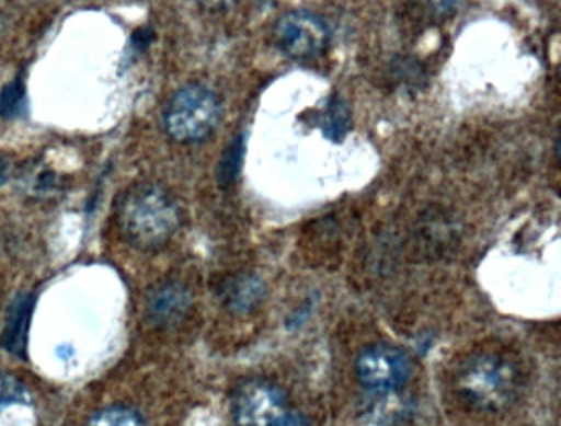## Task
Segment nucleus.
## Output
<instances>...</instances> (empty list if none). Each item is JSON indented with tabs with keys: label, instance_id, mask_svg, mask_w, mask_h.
I'll return each instance as SVG.
<instances>
[{
	"label": "nucleus",
	"instance_id": "nucleus-1",
	"mask_svg": "<svg viewBox=\"0 0 561 426\" xmlns=\"http://www.w3.org/2000/svg\"><path fill=\"white\" fill-rule=\"evenodd\" d=\"M117 226L123 238L137 251H159L182 224L175 198L156 183L130 186L116 208Z\"/></svg>",
	"mask_w": 561,
	"mask_h": 426
},
{
	"label": "nucleus",
	"instance_id": "nucleus-2",
	"mask_svg": "<svg viewBox=\"0 0 561 426\" xmlns=\"http://www.w3.org/2000/svg\"><path fill=\"white\" fill-rule=\"evenodd\" d=\"M456 385L462 399L482 412L508 408L522 389V373L507 357L479 354L459 369Z\"/></svg>",
	"mask_w": 561,
	"mask_h": 426
},
{
	"label": "nucleus",
	"instance_id": "nucleus-3",
	"mask_svg": "<svg viewBox=\"0 0 561 426\" xmlns=\"http://www.w3.org/2000/svg\"><path fill=\"white\" fill-rule=\"evenodd\" d=\"M222 104L218 94L203 84H186L173 94L163 111V127L180 143L209 139L221 123Z\"/></svg>",
	"mask_w": 561,
	"mask_h": 426
},
{
	"label": "nucleus",
	"instance_id": "nucleus-4",
	"mask_svg": "<svg viewBox=\"0 0 561 426\" xmlns=\"http://www.w3.org/2000/svg\"><path fill=\"white\" fill-rule=\"evenodd\" d=\"M274 42L290 60L313 61L330 47L331 32L327 22L313 12H288L275 24Z\"/></svg>",
	"mask_w": 561,
	"mask_h": 426
},
{
	"label": "nucleus",
	"instance_id": "nucleus-5",
	"mask_svg": "<svg viewBox=\"0 0 561 426\" xmlns=\"http://www.w3.org/2000/svg\"><path fill=\"white\" fill-rule=\"evenodd\" d=\"M287 413V395L271 380H248L232 395L231 415L236 426H275Z\"/></svg>",
	"mask_w": 561,
	"mask_h": 426
},
{
	"label": "nucleus",
	"instance_id": "nucleus-6",
	"mask_svg": "<svg viewBox=\"0 0 561 426\" xmlns=\"http://www.w3.org/2000/svg\"><path fill=\"white\" fill-rule=\"evenodd\" d=\"M356 376L364 389L390 393L409 382L412 362L399 347L376 344L366 347L356 360Z\"/></svg>",
	"mask_w": 561,
	"mask_h": 426
},
{
	"label": "nucleus",
	"instance_id": "nucleus-7",
	"mask_svg": "<svg viewBox=\"0 0 561 426\" xmlns=\"http://www.w3.org/2000/svg\"><path fill=\"white\" fill-rule=\"evenodd\" d=\"M37 297L34 293L18 295L9 304L5 313L0 344L12 356L25 359L27 357L28 333H31L32 316H34Z\"/></svg>",
	"mask_w": 561,
	"mask_h": 426
},
{
	"label": "nucleus",
	"instance_id": "nucleus-8",
	"mask_svg": "<svg viewBox=\"0 0 561 426\" xmlns=\"http://www.w3.org/2000/svg\"><path fill=\"white\" fill-rule=\"evenodd\" d=\"M193 295L186 285L169 281L160 285L147 303L150 321L159 327H173L185 320L192 310Z\"/></svg>",
	"mask_w": 561,
	"mask_h": 426
},
{
	"label": "nucleus",
	"instance_id": "nucleus-9",
	"mask_svg": "<svg viewBox=\"0 0 561 426\" xmlns=\"http://www.w3.org/2000/svg\"><path fill=\"white\" fill-rule=\"evenodd\" d=\"M265 287L255 275H239L226 284L222 300L234 313H249L261 304Z\"/></svg>",
	"mask_w": 561,
	"mask_h": 426
},
{
	"label": "nucleus",
	"instance_id": "nucleus-10",
	"mask_svg": "<svg viewBox=\"0 0 561 426\" xmlns=\"http://www.w3.org/2000/svg\"><path fill=\"white\" fill-rule=\"evenodd\" d=\"M351 111L340 96L328 100L320 114V129L331 142L340 143L350 133Z\"/></svg>",
	"mask_w": 561,
	"mask_h": 426
},
{
	"label": "nucleus",
	"instance_id": "nucleus-11",
	"mask_svg": "<svg viewBox=\"0 0 561 426\" xmlns=\"http://www.w3.org/2000/svg\"><path fill=\"white\" fill-rule=\"evenodd\" d=\"M84 426H147L140 413L129 406L113 405L98 410Z\"/></svg>",
	"mask_w": 561,
	"mask_h": 426
},
{
	"label": "nucleus",
	"instance_id": "nucleus-12",
	"mask_svg": "<svg viewBox=\"0 0 561 426\" xmlns=\"http://www.w3.org/2000/svg\"><path fill=\"white\" fill-rule=\"evenodd\" d=\"M242 157H244V137L239 136L229 143L218 163V182L221 186H229L236 182L241 172Z\"/></svg>",
	"mask_w": 561,
	"mask_h": 426
},
{
	"label": "nucleus",
	"instance_id": "nucleus-13",
	"mask_svg": "<svg viewBox=\"0 0 561 426\" xmlns=\"http://www.w3.org/2000/svg\"><path fill=\"white\" fill-rule=\"evenodd\" d=\"M31 392L19 377L12 373H0V408L28 403Z\"/></svg>",
	"mask_w": 561,
	"mask_h": 426
},
{
	"label": "nucleus",
	"instance_id": "nucleus-14",
	"mask_svg": "<svg viewBox=\"0 0 561 426\" xmlns=\"http://www.w3.org/2000/svg\"><path fill=\"white\" fill-rule=\"evenodd\" d=\"M25 87L21 80L12 81L0 93V116L14 119L24 111Z\"/></svg>",
	"mask_w": 561,
	"mask_h": 426
},
{
	"label": "nucleus",
	"instance_id": "nucleus-15",
	"mask_svg": "<svg viewBox=\"0 0 561 426\" xmlns=\"http://www.w3.org/2000/svg\"><path fill=\"white\" fill-rule=\"evenodd\" d=\"M275 426H310L308 419L298 413H287Z\"/></svg>",
	"mask_w": 561,
	"mask_h": 426
},
{
	"label": "nucleus",
	"instance_id": "nucleus-16",
	"mask_svg": "<svg viewBox=\"0 0 561 426\" xmlns=\"http://www.w3.org/2000/svg\"><path fill=\"white\" fill-rule=\"evenodd\" d=\"M198 2L199 4L205 5V8L218 11V9H226L229 8V5L234 4L236 0H198Z\"/></svg>",
	"mask_w": 561,
	"mask_h": 426
},
{
	"label": "nucleus",
	"instance_id": "nucleus-17",
	"mask_svg": "<svg viewBox=\"0 0 561 426\" xmlns=\"http://www.w3.org/2000/svg\"><path fill=\"white\" fill-rule=\"evenodd\" d=\"M9 176V163L8 160L0 157V186L8 182Z\"/></svg>",
	"mask_w": 561,
	"mask_h": 426
}]
</instances>
